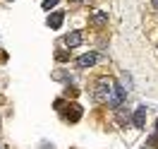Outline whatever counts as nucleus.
I'll return each instance as SVG.
<instances>
[{"mask_svg": "<svg viewBox=\"0 0 158 149\" xmlns=\"http://www.w3.org/2000/svg\"><path fill=\"white\" fill-rule=\"evenodd\" d=\"M113 87H115V82H113V80H108V77H101V80L96 82V91H94V99L98 101V103H108Z\"/></svg>", "mask_w": 158, "mask_h": 149, "instance_id": "f257e3e1", "label": "nucleus"}, {"mask_svg": "<svg viewBox=\"0 0 158 149\" xmlns=\"http://www.w3.org/2000/svg\"><path fill=\"white\" fill-rule=\"evenodd\" d=\"M125 99H127V89H125V87H120V84H115V87H113V91H110L108 106L118 111L120 106H122V101H125Z\"/></svg>", "mask_w": 158, "mask_h": 149, "instance_id": "f03ea898", "label": "nucleus"}, {"mask_svg": "<svg viewBox=\"0 0 158 149\" xmlns=\"http://www.w3.org/2000/svg\"><path fill=\"white\" fill-rule=\"evenodd\" d=\"M96 63H98V53L91 50V53H84V55H79V58H77V68L79 70H86V68H94Z\"/></svg>", "mask_w": 158, "mask_h": 149, "instance_id": "7ed1b4c3", "label": "nucleus"}, {"mask_svg": "<svg viewBox=\"0 0 158 149\" xmlns=\"http://www.w3.org/2000/svg\"><path fill=\"white\" fill-rule=\"evenodd\" d=\"M132 123H134V128H144L146 125V106H137L134 116H132Z\"/></svg>", "mask_w": 158, "mask_h": 149, "instance_id": "20e7f679", "label": "nucleus"}, {"mask_svg": "<svg viewBox=\"0 0 158 149\" xmlns=\"http://www.w3.org/2000/svg\"><path fill=\"white\" fill-rule=\"evenodd\" d=\"M62 22H65V12H53L48 20H46V24H48L50 29H60Z\"/></svg>", "mask_w": 158, "mask_h": 149, "instance_id": "39448f33", "label": "nucleus"}, {"mask_svg": "<svg viewBox=\"0 0 158 149\" xmlns=\"http://www.w3.org/2000/svg\"><path fill=\"white\" fill-rule=\"evenodd\" d=\"M79 43H81V34L79 31H69L67 36H65V46L67 48H77Z\"/></svg>", "mask_w": 158, "mask_h": 149, "instance_id": "423d86ee", "label": "nucleus"}, {"mask_svg": "<svg viewBox=\"0 0 158 149\" xmlns=\"http://www.w3.org/2000/svg\"><path fill=\"white\" fill-rule=\"evenodd\" d=\"M91 24H94V27H103V24H108V12H94V15H91Z\"/></svg>", "mask_w": 158, "mask_h": 149, "instance_id": "0eeeda50", "label": "nucleus"}, {"mask_svg": "<svg viewBox=\"0 0 158 149\" xmlns=\"http://www.w3.org/2000/svg\"><path fill=\"white\" fill-rule=\"evenodd\" d=\"M156 147H158V123H156V132L144 142V149H156Z\"/></svg>", "mask_w": 158, "mask_h": 149, "instance_id": "6e6552de", "label": "nucleus"}, {"mask_svg": "<svg viewBox=\"0 0 158 149\" xmlns=\"http://www.w3.org/2000/svg\"><path fill=\"white\" fill-rule=\"evenodd\" d=\"M69 108H72V113H67V118L72 120V123H77V120L81 118V106H77V103H72Z\"/></svg>", "mask_w": 158, "mask_h": 149, "instance_id": "1a4fd4ad", "label": "nucleus"}, {"mask_svg": "<svg viewBox=\"0 0 158 149\" xmlns=\"http://www.w3.org/2000/svg\"><path fill=\"white\" fill-rule=\"evenodd\" d=\"M60 0H43V10H50V7H55Z\"/></svg>", "mask_w": 158, "mask_h": 149, "instance_id": "9d476101", "label": "nucleus"}, {"mask_svg": "<svg viewBox=\"0 0 158 149\" xmlns=\"http://www.w3.org/2000/svg\"><path fill=\"white\" fill-rule=\"evenodd\" d=\"M122 82H125V87H127V89H132V77H129L127 72L122 75Z\"/></svg>", "mask_w": 158, "mask_h": 149, "instance_id": "9b49d317", "label": "nucleus"}, {"mask_svg": "<svg viewBox=\"0 0 158 149\" xmlns=\"http://www.w3.org/2000/svg\"><path fill=\"white\" fill-rule=\"evenodd\" d=\"M55 58H58L60 63H62V60H67V53H62V50H60V53H55Z\"/></svg>", "mask_w": 158, "mask_h": 149, "instance_id": "f8f14e48", "label": "nucleus"}, {"mask_svg": "<svg viewBox=\"0 0 158 149\" xmlns=\"http://www.w3.org/2000/svg\"><path fill=\"white\" fill-rule=\"evenodd\" d=\"M151 5H153V7L158 10V0H151Z\"/></svg>", "mask_w": 158, "mask_h": 149, "instance_id": "ddd939ff", "label": "nucleus"}]
</instances>
